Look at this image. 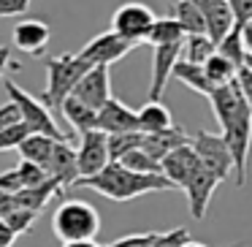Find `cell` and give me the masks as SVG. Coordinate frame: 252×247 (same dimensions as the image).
<instances>
[{"mask_svg":"<svg viewBox=\"0 0 252 247\" xmlns=\"http://www.w3.org/2000/svg\"><path fill=\"white\" fill-rule=\"evenodd\" d=\"M212 111L222 128V139L228 141L230 155L236 163V185H244L247 179V158H250V144H252V109L247 106L241 95L239 82H230L225 87H217L209 98Z\"/></svg>","mask_w":252,"mask_h":247,"instance_id":"obj_1","label":"cell"},{"mask_svg":"<svg viewBox=\"0 0 252 247\" xmlns=\"http://www.w3.org/2000/svg\"><path fill=\"white\" fill-rule=\"evenodd\" d=\"M76 187L95 190L100 196L111 198V201H133L144 193L174 190V185L163 174H138V171H130L122 163H109L100 174L90 176V179H79Z\"/></svg>","mask_w":252,"mask_h":247,"instance_id":"obj_2","label":"cell"},{"mask_svg":"<svg viewBox=\"0 0 252 247\" xmlns=\"http://www.w3.org/2000/svg\"><path fill=\"white\" fill-rule=\"evenodd\" d=\"M44 66H46V90L41 95V101H44L46 109L63 111L65 101L73 98L79 82L93 71V66L82 55H60V57L46 60Z\"/></svg>","mask_w":252,"mask_h":247,"instance_id":"obj_3","label":"cell"},{"mask_svg":"<svg viewBox=\"0 0 252 247\" xmlns=\"http://www.w3.org/2000/svg\"><path fill=\"white\" fill-rule=\"evenodd\" d=\"M52 228L55 236L68 245V242H93L100 231V214L93 204L82 198H68L52 214Z\"/></svg>","mask_w":252,"mask_h":247,"instance_id":"obj_4","label":"cell"},{"mask_svg":"<svg viewBox=\"0 0 252 247\" xmlns=\"http://www.w3.org/2000/svg\"><path fill=\"white\" fill-rule=\"evenodd\" d=\"M6 95H8V101H11V104L19 109L22 122L28 125L30 133L49 136V139H55V141H68V133H63L60 128H57L52 111L44 106V101H41V98L30 95L28 90H22L17 82H11V79L6 82Z\"/></svg>","mask_w":252,"mask_h":247,"instance_id":"obj_5","label":"cell"},{"mask_svg":"<svg viewBox=\"0 0 252 247\" xmlns=\"http://www.w3.org/2000/svg\"><path fill=\"white\" fill-rule=\"evenodd\" d=\"M155 22H158V17H155V11L147 3L130 0V3H122L114 11V17H111V33H117L130 46H138V44H147L149 41V33H152Z\"/></svg>","mask_w":252,"mask_h":247,"instance_id":"obj_6","label":"cell"},{"mask_svg":"<svg viewBox=\"0 0 252 247\" xmlns=\"http://www.w3.org/2000/svg\"><path fill=\"white\" fill-rule=\"evenodd\" d=\"M192 149H195L198 158H201V166L206 171H212L220 182H225L230 174H236L233 155H230V147L222 139V133L195 131L192 133Z\"/></svg>","mask_w":252,"mask_h":247,"instance_id":"obj_7","label":"cell"},{"mask_svg":"<svg viewBox=\"0 0 252 247\" xmlns=\"http://www.w3.org/2000/svg\"><path fill=\"white\" fill-rule=\"evenodd\" d=\"M79 158V179H90V176L100 174L106 166L111 163V149H109V136L103 131L84 133L76 149Z\"/></svg>","mask_w":252,"mask_h":247,"instance_id":"obj_8","label":"cell"},{"mask_svg":"<svg viewBox=\"0 0 252 247\" xmlns=\"http://www.w3.org/2000/svg\"><path fill=\"white\" fill-rule=\"evenodd\" d=\"M130 49H133V46L127 44V41H122L117 33L106 30V33H100V35H95V38H90L79 55H82L93 68H100V66L109 68L111 63H120Z\"/></svg>","mask_w":252,"mask_h":247,"instance_id":"obj_9","label":"cell"},{"mask_svg":"<svg viewBox=\"0 0 252 247\" xmlns=\"http://www.w3.org/2000/svg\"><path fill=\"white\" fill-rule=\"evenodd\" d=\"M11 41L17 49H22L30 57H41L46 52V46L52 44V28L44 19H22L14 25Z\"/></svg>","mask_w":252,"mask_h":247,"instance_id":"obj_10","label":"cell"},{"mask_svg":"<svg viewBox=\"0 0 252 247\" xmlns=\"http://www.w3.org/2000/svg\"><path fill=\"white\" fill-rule=\"evenodd\" d=\"M185 55V44L174 46H155L152 49V82H149V101H160L165 93V82L174 76L176 63Z\"/></svg>","mask_w":252,"mask_h":247,"instance_id":"obj_11","label":"cell"},{"mask_svg":"<svg viewBox=\"0 0 252 247\" xmlns=\"http://www.w3.org/2000/svg\"><path fill=\"white\" fill-rule=\"evenodd\" d=\"M98 131L106 136H120V133H141L138 131V111H133L120 98H111L98 111Z\"/></svg>","mask_w":252,"mask_h":247,"instance_id":"obj_12","label":"cell"},{"mask_svg":"<svg viewBox=\"0 0 252 247\" xmlns=\"http://www.w3.org/2000/svg\"><path fill=\"white\" fill-rule=\"evenodd\" d=\"M73 98H79L82 104H87L90 109H95V111L103 109V106L114 98V95H111V73H109V68H103V66L93 68V71L79 82Z\"/></svg>","mask_w":252,"mask_h":247,"instance_id":"obj_13","label":"cell"},{"mask_svg":"<svg viewBox=\"0 0 252 247\" xmlns=\"http://www.w3.org/2000/svg\"><path fill=\"white\" fill-rule=\"evenodd\" d=\"M195 3L201 6L203 19H206V35L220 46L236 30V19L228 0H195Z\"/></svg>","mask_w":252,"mask_h":247,"instance_id":"obj_14","label":"cell"},{"mask_svg":"<svg viewBox=\"0 0 252 247\" xmlns=\"http://www.w3.org/2000/svg\"><path fill=\"white\" fill-rule=\"evenodd\" d=\"M198 169H201V158H198V152L192 149V144L174 149V152L163 160V174L174 187H187Z\"/></svg>","mask_w":252,"mask_h":247,"instance_id":"obj_15","label":"cell"},{"mask_svg":"<svg viewBox=\"0 0 252 247\" xmlns=\"http://www.w3.org/2000/svg\"><path fill=\"white\" fill-rule=\"evenodd\" d=\"M217 185H222V182H220L217 176L212 174V171H206V169L201 166V169L195 171V176L190 179V185L185 187L187 201H190V214H192L195 220H203V217H206L209 201H212V193L217 190Z\"/></svg>","mask_w":252,"mask_h":247,"instance_id":"obj_16","label":"cell"},{"mask_svg":"<svg viewBox=\"0 0 252 247\" xmlns=\"http://www.w3.org/2000/svg\"><path fill=\"white\" fill-rule=\"evenodd\" d=\"M46 171H49L52 179L60 182L63 190H65V187H76V182H79V158H76V149L71 147V141L57 144V149H55V155H52Z\"/></svg>","mask_w":252,"mask_h":247,"instance_id":"obj_17","label":"cell"},{"mask_svg":"<svg viewBox=\"0 0 252 247\" xmlns=\"http://www.w3.org/2000/svg\"><path fill=\"white\" fill-rule=\"evenodd\" d=\"M187 144H192V136H187L182 128H171V131H165V133H152V136H144L141 149L147 155H152L158 163H163V160L168 158L174 149L187 147Z\"/></svg>","mask_w":252,"mask_h":247,"instance_id":"obj_18","label":"cell"},{"mask_svg":"<svg viewBox=\"0 0 252 247\" xmlns=\"http://www.w3.org/2000/svg\"><path fill=\"white\" fill-rule=\"evenodd\" d=\"M174 128V117H171L168 106H163V101H147L138 109V131L144 136L152 133H165Z\"/></svg>","mask_w":252,"mask_h":247,"instance_id":"obj_19","label":"cell"},{"mask_svg":"<svg viewBox=\"0 0 252 247\" xmlns=\"http://www.w3.org/2000/svg\"><path fill=\"white\" fill-rule=\"evenodd\" d=\"M63 117H65V122L79 133V136L98 131V111L90 109L87 104H82L79 98H68L65 101V106H63Z\"/></svg>","mask_w":252,"mask_h":247,"instance_id":"obj_20","label":"cell"},{"mask_svg":"<svg viewBox=\"0 0 252 247\" xmlns=\"http://www.w3.org/2000/svg\"><path fill=\"white\" fill-rule=\"evenodd\" d=\"M63 196V185L57 179H49L41 187H30V190H22L14 196V204L22 209H30V212H44V207L49 204V198Z\"/></svg>","mask_w":252,"mask_h":247,"instance_id":"obj_21","label":"cell"},{"mask_svg":"<svg viewBox=\"0 0 252 247\" xmlns=\"http://www.w3.org/2000/svg\"><path fill=\"white\" fill-rule=\"evenodd\" d=\"M57 144H60V141H55V139H49V136L30 133L28 141H25L22 147L17 149V152L22 155V160H28V163H35V166H41V169H46V166H49V160H52V155H55V149H57Z\"/></svg>","mask_w":252,"mask_h":247,"instance_id":"obj_22","label":"cell"},{"mask_svg":"<svg viewBox=\"0 0 252 247\" xmlns=\"http://www.w3.org/2000/svg\"><path fill=\"white\" fill-rule=\"evenodd\" d=\"M174 76L179 79L182 84H187L192 93H201V95H206V98H212V93L217 90L212 84V79L206 76L203 66H195V63L179 60V63H176V68H174Z\"/></svg>","mask_w":252,"mask_h":247,"instance_id":"obj_23","label":"cell"},{"mask_svg":"<svg viewBox=\"0 0 252 247\" xmlns=\"http://www.w3.org/2000/svg\"><path fill=\"white\" fill-rule=\"evenodd\" d=\"M185 41H187L185 28H182L179 19L171 14V17H160L158 22H155L147 44L155 49V46H174V44H185Z\"/></svg>","mask_w":252,"mask_h":247,"instance_id":"obj_24","label":"cell"},{"mask_svg":"<svg viewBox=\"0 0 252 247\" xmlns=\"http://www.w3.org/2000/svg\"><path fill=\"white\" fill-rule=\"evenodd\" d=\"M174 3V17L185 28L187 35H206V19L195 0H171Z\"/></svg>","mask_w":252,"mask_h":247,"instance_id":"obj_25","label":"cell"},{"mask_svg":"<svg viewBox=\"0 0 252 247\" xmlns=\"http://www.w3.org/2000/svg\"><path fill=\"white\" fill-rule=\"evenodd\" d=\"M203 71H206L209 79H212L214 87H225V84H230V82H236V79H239V71H241V68L233 66L228 57H222V55L217 52V55H214L212 60L203 66Z\"/></svg>","mask_w":252,"mask_h":247,"instance_id":"obj_26","label":"cell"},{"mask_svg":"<svg viewBox=\"0 0 252 247\" xmlns=\"http://www.w3.org/2000/svg\"><path fill=\"white\" fill-rule=\"evenodd\" d=\"M214 55H217V44L209 35H187V41H185V60L187 63L206 66Z\"/></svg>","mask_w":252,"mask_h":247,"instance_id":"obj_27","label":"cell"},{"mask_svg":"<svg viewBox=\"0 0 252 247\" xmlns=\"http://www.w3.org/2000/svg\"><path fill=\"white\" fill-rule=\"evenodd\" d=\"M217 52L222 57H228L233 66H239V68H244V63H247V44H244V28H239L236 25V30L228 35V38L222 41V44L217 46Z\"/></svg>","mask_w":252,"mask_h":247,"instance_id":"obj_28","label":"cell"},{"mask_svg":"<svg viewBox=\"0 0 252 247\" xmlns=\"http://www.w3.org/2000/svg\"><path fill=\"white\" fill-rule=\"evenodd\" d=\"M0 217L8 223V228L14 231V234H28L30 228H33V223H35V217H38V212H30V209H22V207H17L14 204V198H11V207L6 209V212L0 214Z\"/></svg>","mask_w":252,"mask_h":247,"instance_id":"obj_29","label":"cell"},{"mask_svg":"<svg viewBox=\"0 0 252 247\" xmlns=\"http://www.w3.org/2000/svg\"><path fill=\"white\" fill-rule=\"evenodd\" d=\"M144 133H120V136H109V149H111V163H120L125 155L133 149H141Z\"/></svg>","mask_w":252,"mask_h":247,"instance_id":"obj_30","label":"cell"},{"mask_svg":"<svg viewBox=\"0 0 252 247\" xmlns=\"http://www.w3.org/2000/svg\"><path fill=\"white\" fill-rule=\"evenodd\" d=\"M120 163L127 166L130 171H138V174H163V163H158V160H155L152 155H147L144 149H133V152L125 155Z\"/></svg>","mask_w":252,"mask_h":247,"instance_id":"obj_31","label":"cell"},{"mask_svg":"<svg viewBox=\"0 0 252 247\" xmlns=\"http://www.w3.org/2000/svg\"><path fill=\"white\" fill-rule=\"evenodd\" d=\"M17 169H19V176H22L25 190H30V187H41V185H46V182L52 179L46 169H41V166H35V163H28V160H22Z\"/></svg>","mask_w":252,"mask_h":247,"instance_id":"obj_32","label":"cell"},{"mask_svg":"<svg viewBox=\"0 0 252 247\" xmlns=\"http://www.w3.org/2000/svg\"><path fill=\"white\" fill-rule=\"evenodd\" d=\"M30 131L25 122H19V125L14 128H6V131L0 133V152H8V149H19L25 141H28Z\"/></svg>","mask_w":252,"mask_h":247,"instance_id":"obj_33","label":"cell"},{"mask_svg":"<svg viewBox=\"0 0 252 247\" xmlns=\"http://www.w3.org/2000/svg\"><path fill=\"white\" fill-rule=\"evenodd\" d=\"M187 242H192L187 228H171V231H165V234H158L155 247H185Z\"/></svg>","mask_w":252,"mask_h":247,"instance_id":"obj_34","label":"cell"},{"mask_svg":"<svg viewBox=\"0 0 252 247\" xmlns=\"http://www.w3.org/2000/svg\"><path fill=\"white\" fill-rule=\"evenodd\" d=\"M155 239H158L155 231H149V234H130V236H122V239L111 242L109 247H155Z\"/></svg>","mask_w":252,"mask_h":247,"instance_id":"obj_35","label":"cell"},{"mask_svg":"<svg viewBox=\"0 0 252 247\" xmlns=\"http://www.w3.org/2000/svg\"><path fill=\"white\" fill-rule=\"evenodd\" d=\"M25 185H22V176H19V169H8L0 174V193H8V196H17L22 193Z\"/></svg>","mask_w":252,"mask_h":247,"instance_id":"obj_36","label":"cell"},{"mask_svg":"<svg viewBox=\"0 0 252 247\" xmlns=\"http://www.w3.org/2000/svg\"><path fill=\"white\" fill-rule=\"evenodd\" d=\"M228 6L233 11V19L239 28L252 25V0H228Z\"/></svg>","mask_w":252,"mask_h":247,"instance_id":"obj_37","label":"cell"},{"mask_svg":"<svg viewBox=\"0 0 252 247\" xmlns=\"http://www.w3.org/2000/svg\"><path fill=\"white\" fill-rule=\"evenodd\" d=\"M30 8V0H0V19L22 17Z\"/></svg>","mask_w":252,"mask_h":247,"instance_id":"obj_38","label":"cell"},{"mask_svg":"<svg viewBox=\"0 0 252 247\" xmlns=\"http://www.w3.org/2000/svg\"><path fill=\"white\" fill-rule=\"evenodd\" d=\"M22 122V114H19V109L8 101L6 106H0V133L6 131V128H14Z\"/></svg>","mask_w":252,"mask_h":247,"instance_id":"obj_39","label":"cell"},{"mask_svg":"<svg viewBox=\"0 0 252 247\" xmlns=\"http://www.w3.org/2000/svg\"><path fill=\"white\" fill-rule=\"evenodd\" d=\"M236 82H239V87H241V95H244L247 106L252 109V71L244 66V68L239 71V79H236Z\"/></svg>","mask_w":252,"mask_h":247,"instance_id":"obj_40","label":"cell"},{"mask_svg":"<svg viewBox=\"0 0 252 247\" xmlns=\"http://www.w3.org/2000/svg\"><path fill=\"white\" fill-rule=\"evenodd\" d=\"M14 242H17V234L8 228L6 220L0 217V247H14Z\"/></svg>","mask_w":252,"mask_h":247,"instance_id":"obj_41","label":"cell"},{"mask_svg":"<svg viewBox=\"0 0 252 247\" xmlns=\"http://www.w3.org/2000/svg\"><path fill=\"white\" fill-rule=\"evenodd\" d=\"M8 63H11V52H8V46H0V79H3V73H6Z\"/></svg>","mask_w":252,"mask_h":247,"instance_id":"obj_42","label":"cell"},{"mask_svg":"<svg viewBox=\"0 0 252 247\" xmlns=\"http://www.w3.org/2000/svg\"><path fill=\"white\" fill-rule=\"evenodd\" d=\"M63 247H109V245H98V242H68V245H63Z\"/></svg>","mask_w":252,"mask_h":247,"instance_id":"obj_43","label":"cell"},{"mask_svg":"<svg viewBox=\"0 0 252 247\" xmlns=\"http://www.w3.org/2000/svg\"><path fill=\"white\" fill-rule=\"evenodd\" d=\"M11 198H14V196H8V193H0V214L11 207Z\"/></svg>","mask_w":252,"mask_h":247,"instance_id":"obj_44","label":"cell"},{"mask_svg":"<svg viewBox=\"0 0 252 247\" xmlns=\"http://www.w3.org/2000/svg\"><path fill=\"white\" fill-rule=\"evenodd\" d=\"M244 44H247V55L252 57V28H244Z\"/></svg>","mask_w":252,"mask_h":247,"instance_id":"obj_45","label":"cell"},{"mask_svg":"<svg viewBox=\"0 0 252 247\" xmlns=\"http://www.w3.org/2000/svg\"><path fill=\"white\" fill-rule=\"evenodd\" d=\"M185 247H209V245H203V242H195V239H192V242H187ZM228 247H239V245H228Z\"/></svg>","mask_w":252,"mask_h":247,"instance_id":"obj_46","label":"cell"},{"mask_svg":"<svg viewBox=\"0 0 252 247\" xmlns=\"http://www.w3.org/2000/svg\"><path fill=\"white\" fill-rule=\"evenodd\" d=\"M247 28H252V25H247Z\"/></svg>","mask_w":252,"mask_h":247,"instance_id":"obj_47","label":"cell"}]
</instances>
